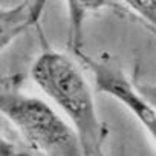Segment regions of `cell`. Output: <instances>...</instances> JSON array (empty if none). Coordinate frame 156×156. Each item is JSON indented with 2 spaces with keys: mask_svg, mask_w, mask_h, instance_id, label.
<instances>
[{
  "mask_svg": "<svg viewBox=\"0 0 156 156\" xmlns=\"http://www.w3.org/2000/svg\"><path fill=\"white\" fill-rule=\"evenodd\" d=\"M31 76L75 127L83 153L87 156L103 154L109 130L100 119L92 89L78 64L63 52L44 51L35 58Z\"/></svg>",
  "mask_w": 156,
  "mask_h": 156,
  "instance_id": "cell-1",
  "label": "cell"
},
{
  "mask_svg": "<svg viewBox=\"0 0 156 156\" xmlns=\"http://www.w3.org/2000/svg\"><path fill=\"white\" fill-rule=\"evenodd\" d=\"M0 112L34 150L49 156L84 154L75 127L46 100L8 87L0 94Z\"/></svg>",
  "mask_w": 156,
  "mask_h": 156,
  "instance_id": "cell-2",
  "label": "cell"
},
{
  "mask_svg": "<svg viewBox=\"0 0 156 156\" xmlns=\"http://www.w3.org/2000/svg\"><path fill=\"white\" fill-rule=\"evenodd\" d=\"M75 55L90 70L95 87L101 94L115 98L127 110H130L156 144V107L141 92L138 84L127 76L122 67L110 55L87 57L83 51L76 52Z\"/></svg>",
  "mask_w": 156,
  "mask_h": 156,
  "instance_id": "cell-3",
  "label": "cell"
},
{
  "mask_svg": "<svg viewBox=\"0 0 156 156\" xmlns=\"http://www.w3.org/2000/svg\"><path fill=\"white\" fill-rule=\"evenodd\" d=\"M69 16V46L73 54L81 51L83 28L87 17L110 6V0H64Z\"/></svg>",
  "mask_w": 156,
  "mask_h": 156,
  "instance_id": "cell-4",
  "label": "cell"
},
{
  "mask_svg": "<svg viewBox=\"0 0 156 156\" xmlns=\"http://www.w3.org/2000/svg\"><path fill=\"white\" fill-rule=\"evenodd\" d=\"M124 3L156 34V0H124Z\"/></svg>",
  "mask_w": 156,
  "mask_h": 156,
  "instance_id": "cell-5",
  "label": "cell"
},
{
  "mask_svg": "<svg viewBox=\"0 0 156 156\" xmlns=\"http://www.w3.org/2000/svg\"><path fill=\"white\" fill-rule=\"evenodd\" d=\"M138 87L148 98V101L156 107V84H138Z\"/></svg>",
  "mask_w": 156,
  "mask_h": 156,
  "instance_id": "cell-6",
  "label": "cell"
}]
</instances>
